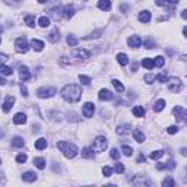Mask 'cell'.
I'll return each instance as SVG.
<instances>
[{
	"label": "cell",
	"mask_w": 187,
	"mask_h": 187,
	"mask_svg": "<svg viewBox=\"0 0 187 187\" xmlns=\"http://www.w3.org/2000/svg\"><path fill=\"white\" fill-rule=\"evenodd\" d=\"M62 96L63 100H66L67 102H77V101L81 100L82 96V89L77 85H73V83H69V85H66V86L62 89Z\"/></svg>",
	"instance_id": "1"
},
{
	"label": "cell",
	"mask_w": 187,
	"mask_h": 187,
	"mask_svg": "<svg viewBox=\"0 0 187 187\" xmlns=\"http://www.w3.org/2000/svg\"><path fill=\"white\" fill-rule=\"evenodd\" d=\"M57 148L62 151L63 155H64L66 158H75V157L77 155L76 145L70 143V142H66V140H62V142H58V143H57Z\"/></svg>",
	"instance_id": "2"
},
{
	"label": "cell",
	"mask_w": 187,
	"mask_h": 187,
	"mask_svg": "<svg viewBox=\"0 0 187 187\" xmlns=\"http://www.w3.org/2000/svg\"><path fill=\"white\" fill-rule=\"evenodd\" d=\"M107 146H108V142H107L104 136H96L91 146V151L92 152H102V151L107 149Z\"/></svg>",
	"instance_id": "3"
},
{
	"label": "cell",
	"mask_w": 187,
	"mask_h": 187,
	"mask_svg": "<svg viewBox=\"0 0 187 187\" xmlns=\"http://www.w3.org/2000/svg\"><path fill=\"white\" fill-rule=\"evenodd\" d=\"M132 187H151L152 181H151V178L146 177V175H134L132 178V181H130Z\"/></svg>",
	"instance_id": "4"
},
{
	"label": "cell",
	"mask_w": 187,
	"mask_h": 187,
	"mask_svg": "<svg viewBox=\"0 0 187 187\" xmlns=\"http://www.w3.org/2000/svg\"><path fill=\"white\" fill-rule=\"evenodd\" d=\"M167 83H168V89H170L171 92H175V94H177V92L181 91L183 83L178 77H171V79H168Z\"/></svg>",
	"instance_id": "5"
},
{
	"label": "cell",
	"mask_w": 187,
	"mask_h": 187,
	"mask_svg": "<svg viewBox=\"0 0 187 187\" xmlns=\"http://www.w3.org/2000/svg\"><path fill=\"white\" fill-rule=\"evenodd\" d=\"M15 47H16V50H18L19 53H28V50H29L28 41H26L25 37H19V38H16V41H15Z\"/></svg>",
	"instance_id": "6"
},
{
	"label": "cell",
	"mask_w": 187,
	"mask_h": 187,
	"mask_svg": "<svg viewBox=\"0 0 187 187\" xmlns=\"http://www.w3.org/2000/svg\"><path fill=\"white\" fill-rule=\"evenodd\" d=\"M57 94V89L56 88H40L38 91H37V95L40 96V98H51V96H54Z\"/></svg>",
	"instance_id": "7"
},
{
	"label": "cell",
	"mask_w": 187,
	"mask_h": 187,
	"mask_svg": "<svg viewBox=\"0 0 187 187\" xmlns=\"http://www.w3.org/2000/svg\"><path fill=\"white\" fill-rule=\"evenodd\" d=\"M173 113H174V115H175V119H177L178 121H186V119H187V111L184 110L181 105H175V107H174Z\"/></svg>",
	"instance_id": "8"
},
{
	"label": "cell",
	"mask_w": 187,
	"mask_h": 187,
	"mask_svg": "<svg viewBox=\"0 0 187 187\" xmlns=\"http://www.w3.org/2000/svg\"><path fill=\"white\" fill-rule=\"evenodd\" d=\"M13 104H15V96L13 95H7L5 98V101H3V107H2V110L5 111V113H9V111L12 110Z\"/></svg>",
	"instance_id": "9"
},
{
	"label": "cell",
	"mask_w": 187,
	"mask_h": 187,
	"mask_svg": "<svg viewBox=\"0 0 187 187\" xmlns=\"http://www.w3.org/2000/svg\"><path fill=\"white\" fill-rule=\"evenodd\" d=\"M83 115L86 117V119H89V117H92L94 115V111H95V105L92 104V102H86L85 105H83Z\"/></svg>",
	"instance_id": "10"
},
{
	"label": "cell",
	"mask_w": 187,
	"mask_h": 187,
	"mask_svg": "<svg viewBox=\"0 0 187 187\" xmlns=\"http://www.w3.org/2000/svg\"><path fill=\"white\" fill-rule=\"evenodd\" d=\"M98 98H100L101 101H111L114 98V95H113L108 89H101L100 94H98Z\"/></svg>",
	"instance_id": "11"
},
{
	"label": "cell",
	"mask_w": 187,
	"mask_h": 187,
	"mask_svg": "<svg viewBox=\"0 0 187 187\" xmlns=\"http://www.w3.org/2000/svg\"><path fill=\"white\" fill-rule=\"evenodd\" d=\"M129 45L133 48H138L142 45V38H140L139 35H132L129 38Z\"/></svg>",
	"instance_id": "12"
},
{
	"label": "cell",
	"mask_w": 187,
	"mask_h": 187,
	"mask_svg": "<svg viewBox=\"0 0 187 187\" xmlns=\"http://www.w3.org/2000/svg\"><path fill=\"white\" fill-rule=\"evenodd\" d=\"M19 77L24 82H26V81H29V79H31V73H29V70L25 66H21L19 67Z\"/></svg>",
	"instance_id": "13"
},
{
	"label": "cell",
	"mask_w": 187,
	"mask_h": 187,
	"mask_svg": "<svg viewBox=\"0 0 187 187\" xmlns=\"http://www.w3.org/2000/svg\"><path fill=\"white\" fill-rule=\"evenodd\" d=\"M73 54L77 56L79 58H89L91 53L88 51V50H83V48H76V50H73Z\"/></svg>",
	"instance_id": "14"
},
{
	"label": "cell",
	"mask_w": 187,
	"mask_h": 187,
	"mask_svg": "<svg viewBox=\"0 0 187 187\" xmlns=\"http://www.w3.org/2000/svg\"><path fill=\"white\" fill-rule=\"evenodd\" d=\"M13 123L15 124H25L26 123V115L24 113H16L13 117Z\"/></svg>",
	"instance_id": "15"
},
{
	"label": "cell",
	"mask_w": 187,
	"mask_h": 187,
	"mask_svg": "<svg viewBox=\"0 0 187 187\" xmlns=\"http://www.w3.org/2000/svg\"><path fill=\"white\" fill-rule=\"evenodd\" d=\"M22 180L26 183H32L37 180V174L34 173V171H26V173H24V175H22Z\"/></svg>",
	"instance_id": "16"
},
{
	"label": "cell",
	"mask_w": 187,
	"mask_h": 187,
	"mask_svg": "<svg viewBox=\"0 0 187 187\" xmlns=\"http://www.w3.org/2000/svg\"><path fill=\"white\" fill-rule=\"evenodd\" d=\"M47 139H44V138H40V139L35 140V149H38V151H43V149L47 148Z\"/></svg>",
	"instance_id": "17"
},
{
	"label": "cell",
	"mask_w": 187,
	"mask_h": 187,
	"mask_svg": "<svg viewBox=\"0 0 187 187\" xmlns=\"http://www.w3.org/2000/svg\"><path fill=\"white\" fill-rule=\"evenodd\" d=\"M58 40H60V34H58V29L56 28L48 34V41H50V43H57Z\"/></svg>",
	"instance_id": "18"
},
{
	"label": "cell",
	"mask_w": 187,
	"mask_h": 187,
	"mask_svg": "<svg viewBox=\"0 0 187 187\" xmlns=\"http://www.w3.org/2000/svg\"><path fill=\"white\" fill-rule=\"evenodd\" d=\"M139 21L140 22H143V24H148L149 21H151V12L148 10H142L139 13Z\"/></svg>",
	"instance_id": "19"
},
{
	"label": "cell",
	"mask_w": 187,
	"mask_h": 187,
	"mask_svg": "<svg viewBox=\"0 0 187 187\" xmlns=\"http://www.w3.org/2000/svg\"><path fill=\"white\" fill-rule=\"evenodd\" d=\"M31 47H32L35 51H43L44 43L43 41H40V40H32V41H31Z\"/></svg>",
	"instance_id": "20"
},
{
	"label": "cell",
	"mask_w": 187,
	"mask_h": 187,
	"mask_svg": "<svg viewBox=\"0 0 187 187\" xmlns=\"http://www.w3.org/2000/svg\"><path fill=\"white\" fill-rule=\"evenodd\" d=\"M133 138H134V140H136L138 143H143V142H145V134H143V132H140V130H134V132H133Z\"/></svg>",
	"instance_id": "21"
},
{
	"label": "cell",
	"mask_w": 187,
	"mask_h": 187,
	"mask_svg": "<svg viewBox=\"0 0 187 187\" xmlns=\"http://www.w3.org/2000/svg\"><path fill=\"white\" fill-rule=\"evenodd\" d=\"M24 145H25V140L21 136H15L12 139V146H15V148H22Z\"/></svg>",
	"instance_id": "22"
},
{
	"label": "cell",
	"mask_w": 187,
	"mask_h": 187,
	"mask_svg": "<svg viewBox=\"0 0 187 187\" xmlns=\"http://www.w3.org/2000/svg\"><path fill=\"white\" fill-rule=\"evenodd\" d=\"M0 73L5 75V76H10V75L13 73V70H12V67L6 66V64H3V63H0Z\"/></svg>",
	"instance_id": "23"
},
{
	"label": "cell",
	"mask_w": 187,
	"mask_h": 187,
	"mask_svg": "<svg viewBox=\"0 0 187 187\" xmlns=\"http://www.w3.org/2000/svg\"><path fill=\"white\" fill-rule=\"evenodd\" d=\"M73 15H75V7H73L72 5H67L66 7H64V18H66V19H70Z\"/></svg>",
	"instance_id": "24"
},
{
	"label": "cell",
	"mask_w": 187,
	"mask_h": 187,
	"mask_svg": "<svg viewBox=\"0 0 187 187\" xmlns=\"http://www.w3.org/2000/svg\"><path fill=\"white\" fill-rule=\"evenodd\" d=\"M98 7H100L101 10H110L111 2L110 0H100V2H98Z\"/></svg>",
	"instance_id": "25"
},
{
	"label": "cell",
	"mask_w": 187,
	"mask_h": 187,
	"mask_svg": "<svg viewBox=\"0 0 187 187\" xmlns=\"http://www.w3.org/2000/svg\"><path fill=\"white\" fill-rule=\"evenodd\" d=\"M132 113H133V115L134 117H143L145 115V108L143 107H140V105H138V107H134L133 110H132Z\"/></svg>",
	"instance_id": "26"
},
{
	"label": "cell",
	"mask_w": 187,
	"mask_h": 187,
	"mask_svg": "<svg viewBox=\"0 0 187 187\" xmlns=\"http://www.w3.org/2000/svg\"><path fill=\"white\" fill-rule=\"evenodd\" d=\"M117 134H127L130 132V124H123V126H119L117 129H115Z\"/></svg>",
	"instance_id": "27"
},
{
	"label": "cell",
	"mask_w": 187,
	"mask_h": 187,
	"mask_svg": "<svg viewBox=\"0 0 187 187\" xmlns=\"http://www.w3.org/2000/svg\"><path fill=\"white\" fill-rule=\"evenodd\" d=\"M117 62L120 63L121 66H126V64L129 63V57H127L124 53H119L117 54Z\"/></svg>",
	"instance_id": "28"
},
{
	"label": "cell",
	"mask_w": 187,
	"mask_h": 187,
	"mask_svg": "<svg viewBox=\"0 0 187 187\" xmlns=\"http://www.w3.org/2000/svg\"><path fill=\"white\" fill-rule=\"evenodd\" d=\"M162 187H175V183H174V178L171 175H168L167 178L162 180Z\"/></svg>",
	"instance_id": "29"
},
{
	"label": "cell",
	"mask_w": 187,
	"mask_h": 187,
	"mask_svg": "<svg viewBox=\"0 0 187 187\" xmlns=\"http://www.w3.org/2000/svg\"><path fill=\"white\" fill-rule=\"evenodd\" d=\"M34 165L40 170H44L45 168V159L44 158H34Z\"/></svg>",
	"instance_id": "30"
},
{
	"label": "cell",
	"mask_w": 187,
	"mask_h": 187,
	"mask_svg": "<svg viewBox=\"0 0 187 187\" xmlns=\"http://www.w3.org/2000/svg\"><path fill=\"white\" fill-rule=\"evenodd\" d=\"M173 168H175L174 161H168L167 164H159L158 165V170H173Z\"/></svg>",
	"instance_id": "31"
},
{
	"label": "cell",
	"mask_w": 187,
	"mask_h": 187,
	"mask_svg": "<svg viewBox=\"0 0 187 187\" xmlns=\"http://www.w3.org/2000/svg\"><path fill=\"white\" fill-rule=\"evenodd\" d=\"M164 108H165V101H164V100H158L157 102H155L154 110L157 111V113H159V111H162Z\"/></svg>",
	"instance_id": "32"
},
{
	"label": "cell",
	"mask_w": 187,
	"mask_h": 187,
	"mask_svg": "<svg viewBox=\"0 0 187 187\" xmlns=\"http://www.w3.org/2000/svg\"><path fill=\"white\" fill-rule=\"evenodd\" d=\"M38 25L41 26V28H47L48 25H50V18H47V16H41L38 19Z\"/></svg>",
	"instance_id": "33"
},
{
	"label": "cell",
	"mask_w": 187,
	"mask_h": 187,
	"mask_svg": "<svg viewBox=\"0 0 187 187\" xmlns=\"http://www.w3.org/2000/svg\"><path fill=\"white\" fill-rule=\"evenodd\" d=\"M25 24L28 25L29 28H34L35 26V18H34L32 15H26L25 16Z\"/></svg>",
	"instance_id": "34"
},
{
	"label": "cell",
	"mask_w": 187,
	"mask_h": 187,
	"mask_svg": "<svg viewBox=\"0 0 187 187\" xmlns=\"http://www.w3.org/2000/svg\"><path fill=\"white\" fill-rule=\"evenodd\" d=\"M142 66H143L145 69H149V70H151V69L154 67V60H152V58H143V60H142Z\"/></svg>",
	"instance_id": "35"
},
{
	"label": "cell",
	"mask_w": 187,
	"mask_h": 187,
	"mask_svg": "<svg viewBox=\"0 0 187 187\" xmlns=\"http://www.w3.org/2000/svg\"><path fill=\"white\" fill-rule=\"evenodd\" d=\"M121 151H123V154H124L126 157H132V155H133V149H132V146L123 145V146H121Z\"/></svg>",
	"instance_id": "36"
},
{
	"label": "cell",
	"mask_w": 187,
	"mask_h": 187,
	"mask_svg": "<svg viewBox=\"0 0 187 187\" xmlns=\"http://www.w3.org/2000/svg\"><path fill=\"white\" fill-rule=\"evenodd\" d=\"M158 6H167V7H175L178 5V2H157Z\"/></svg>",
	"instance_id": "37"
},
{
	"label": "cell",
	"mask_w": 187,
	"mask_h": 187,
	"mask_svg": "<svg viewBox=\"0 0 187 187\" xmlns=\"http://www.w3.org/2000/svg\"><path fill=\"white\" fill-rule=\"evenodd\" d=\"M162 155H164V151H154V152L149 154V158L151 159H159Z\"/></svg>",
	"instance_id": "38"
},
{
	"label": "cell",
	"mask_w": 187,
	"mask_h": 187,
	"mask_svg": "<svg viewBox=\"0 0 187 187\" xmlns=\"http://www.w3.org/2000/svg\"><path fill=\"white\" fill-rule=\"evenodd\" d=\"M113 171H115L117 174H121V173H124V165L121 162H115L114 168H113Z\"/></svg>",
	"instance_id": "39"
},
{
	"label": "cell",
	"mask_w": 187,
	"mask_h": 187,
	"mask_svg": "<svg viewBox=\"0 0 187 187\" xmlns=\"http://www.w3.org/2000/svg\"><path fill=\"white\" fill-rule=\"evenodd\" d=\"M164 63H165V60H164L162 56H158V57L154 58V66H157V67H162Z\"/></svg>",
	"instance_id": "40"
},
{
	"label": "cell",
	"mask_w": 187,
	"mask_h": 187,
	"mask_svg": "<svg viewBox=\"0 0 187 187\" xmlns=\"http://www.w3.org/2000/svg\"><path fill=\"white\" fill-rule=\"evenodd\" d=\"M113 85H114V88L117 89V92H123V91H124V86L121 85L120 81H117V79H113Z\"/></svg>",
	"instance_id": "41"
},
{
	"label": "cell",
	"mask_w": 187,
	"mask_h": 187,
	"mask_svg": "<svg viewBox=\"0 0 187 187\" xmlns=\"http://www.w3.org/2000/svg\"><path fill=\"white\" fill-rule=\"evenodd\" d=\"M82 157H83V158H94V152H92L89 148H85L82 151Z\"/></svg>",
	"instance_id": "42"
},
{
	"label": "cell",
	"mask_w": 187,
	"mask_h": 187,
	"mask_svg": "<svg viewBox=\"0 0 187 187\" xmlns=\"http://www.w3.org/2000/svg\"><path fill=\"white\" fill-rule=\"evenodd\" d=\"M110 157L113 159H115V161H117V159L120 158V151H119V149H115V148H113L110 151Z\"/></svg>",
	"instance_id": "43"
},
{
	"label": "cell",
	"mask_w": 187,
	"mask_h": 187,
	"mask_svg": "<svg viewBox=\"0 0 187 187\" xmlns=\"http://www.w3.org/2000/svg\"><path fill=\"white\" fill-rule=\"evenodd\" d=\"M79 81L82 82V85H89L91 83V77L85 76V75H79Z\"/></svg>",
	"instance_id": "44"
},
{
	"label": "cell",
	"mask_w": 187,
	"mask_h": 187,
	"mask_svg": "<svg viewBox=\"0 0 187 187\" xmlns=\"http://www.w3.org/2000/svg\"><path fill=\"white\" fill-rule=\"evenodd\" d=\"M67 44H69V45H70V47H75V45H76L77 44V38H75V37H73V35H69V37H67Z\"/></svg>",
	"instance_id": "45"
},
{
	"label": "cell",
	"mask_w": 187,
	"mask_h": 187,
	"mask_svg": "<svg viewBox=\"0 0 187 187\" xmlns=\"http://www.w3.org/2000/svg\"><path fill=\"white\" fill-rule=\"evenodd\" d=\"M26 159H28V157H26V155H25V154H19V155H18V157H16V161H18V162H19V164H24V162H26Z\"/></svg>",
	"instance_id": "46"
},
{
	"label": "cell",
	"mask_w": 187,
	"mask_h": 187,
	"mask_svg": "<svg viewBox=\"0 0 187 187\" xmlns=\"http://www.w3.org/2000/svg\"><path fill=\"white\" fill-rule=\"evenodd\" d=\"M102 174H104L105 177H110L111 174H113V168H110V167H104V168H102Z\"/></svg>",
	"instance_id": "47"
},
{
	"label": "cell",
	"mask_w": 187,
	"mask_h": 187,
	"mask_svg": "<svg viewBox=\"0 0 187 187\" xmlns=\"http://www.w3.org/2000/svg\"><path fill=\"white\" fill-rule=\"evenodd\" d=\"M157 79H158L159 82H167L168 81V76H167V73H159L158 76H157Z\"/></svg>",
	"instance_id": "48"
},
{
	"label": "cell",
	"mask_w": 187,
	"mask_h": 187,
	"mask_svg": "<svg viewBox=\"0 0 187 187\" xmlns=\"http://www.w3.org/2000/svg\"><path fill=\"white\" fill-rule=\"evenodd\" d=\"M167 132L170 134H174V133H177V132H178V127H177V126H170V127L167 129Z\"/></svg>",
	"instance_id": "49"
},
{
	"label": "cell",
	"mask_w": 187,
	"mask_h": 187,
	"mask_svg": "<svg viewBox=\"0 0 187 187\" xmlns=\"http://www.w3.org/2000/svg\"><path fill=\"white\" fill-rule=\"evenodd\" d=\"M145 47L146 48H155V43L152 41V40L149 38V40H146V43H145Z\"/></svg>",
	"instance_id": "50"
},
{
	"label": "cell",
	"mask_w": 187,
	"mask_h": 187,
	"mask_svg": "<svg viewBox=\"0 0 187 187\" xmlns=\"http://www.w3.org/2000/svg\"><path fill=\"white\" fill-rule=\"evenodd\" d=\"M154 79H155L154 75H146V76H145V81L148 82V83H152V82H154Z\"/></svg>",
	"instance_id": "51"
},
{
	"label": "cell",
	"mask_w": 187,
	"mask_h": 187,
	"mask_svg": "<svg viewBox=\"0 0 187 187\" xmlns=\"http://www.w3.org/2000/svg\"><path fill=\"white\" fill-rule=\"evenodd\" d=\"M102 32V31H96V32H92L91 35H89V37H88V38H96V37H100V34Z\"/></svg>",
	"instance_id": "52"
},
{
	"label": "cell",
	"mask_w": 187,
	"mask_h": 187,
	"mask_svg": "<svg viewBox=\"0 0 187 187\" xmlns=\"http://www.w3.org/2000/svg\"><path fill=\"white\" fill-rule=\"evenodd\" d=\"M21 92H22V95H24V96L28 95V89H26L24 85H21Z\"/></svg>",
	"instance_id": "53"
},
{
	"label": "cell",
	"mask_w": 187,
	"mask_h": 187,
	"mask_svg": "<svg viewBox=\"0 0 187 187\" xmlns=\"http://www.w3.org/2000/svg\"><path fill=\"white\" fill-rule=\"evenodd\" d=\"M138 162H142V164H143L145 162V157H143V155H142V154H139V157H138Z\"/></svg>",
	"instance_id": "54"
},
{
	"label": "cell",
	"mask_w": 187,
	"mask_h": 187,
	"mask_svg": "<svg viewBox=\"0 0 187 187\" xmlns=\"http://www.w3.org/2000/svg\"><path fill=\"white\" fill-rule=\"evenodd\" d=\"M121 10H123V13H127V10H129V7L126 5H121Z\"/></svg>",
	"instance_id": "55"
},
{
	"label": "cell",
	"mask_w": 187,
	"mask_h": 187,
	"mask_svg": "<svg viewBox=\"0 0 187 187\" xmlns=\"http://www.w3.org/2000/svg\"><path fill=\"white\" fill-rule=\"evenodd\" d=\"M5 60H7V56L6 54H0V62H5Z\"/></svg>",
	"instance_id": "56"
},
{
	"label": "cell",
	"mask_w": 187,
	"mask_h": 187,
	"mask_svg": "<svg viewBox=\"0 0 187 187\" xmlns=\"http://www.w3.org/2000/svg\"><path fill=\"white\" fill-rule=\"evenodd\" d=\"M187 10H183V13H181V16H183V19H186L187 18V13H186Z\"/></svg>",
	"instance_id": "57"
},
{
	"label": "cell",
	"mask_w": 187,
	"mask_h": 187,
	"mask_svg": "<svg viewBox=\"0 0 187 187\" xmlns=\"http://www.w3.org/2000/svg\"><path fill=\"white\" fill-rule=\"evenodd\" d=\"M104 187H117L115 184H107V186H104Z\"/></svg>",
	"instance_id": "58"
},
{
	"label": "cell",
	"mask_w": 187,
	"mask_h": 187,
	"mask_svg": "<svg viewBox=\"0 0 187 187\" xmlns=\"http://www.w3.org/2000/svg\"><path fill=\"white\" fill-rule=\"evenodd\" d=\"M0 164H2V159H0Z\"/></svg>",
	"instance_id": "59"
},
{
	"label": "cell",
	"mask_w": 187,
	"mask_h": 187,
	"mask_svg": "<svg viewBox=\"0 0 187 187\" xmlns=\"http://www.w3.org/2000/svg\"><path fill=\"white\" fill-rule=\"evenodd\" d=\"M0 43H2V40H0Z\"/></svg>",
	"instance_id": "60"
}]
</instances>
